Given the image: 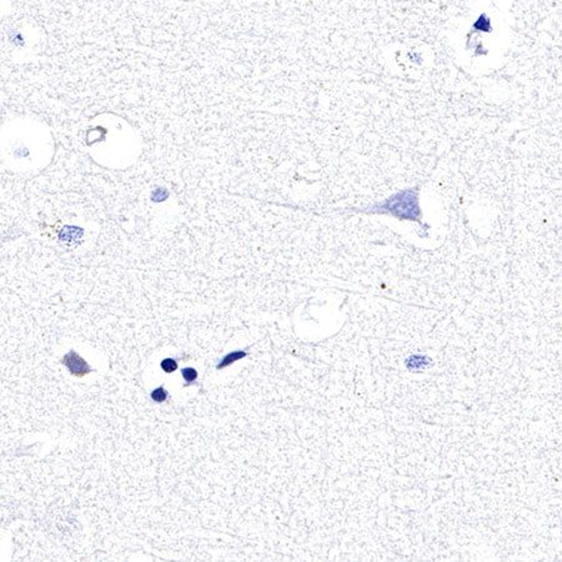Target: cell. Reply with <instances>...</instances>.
<instances>
[{
  "mask_svg": "<svg viewBox=\"0 0 562 562\" xmlns=\"http://www.w3.org/2000/svg\"><path fill=\"white\" fill-rule=\"evenodd\" d=\"M62 363L64 366H67L69 372L73 376H75V378H84L89 372H91V367L89 366V363L81 356H79L74 350H70L62 358Z\"/></svg>",
  "mask_w": 562,
  "mask_h": 562,
  "instance_id": "7a4b0ae2",
  "label": "cell"
},
{
  "mask_svg": "<svg viewBox=\"0 0 562 562\" xmlns=\"http://www.w3.org/2000/svg\"><path fill=\"white\" fill-rule=\"evenodd\" d=\"M181 375H182V378H184V380H186V384H185V386H188V385H190V384L194 383V381L197 380V379H198V371L193 367H186V368H182Z\"/></svg>",
  "mask_w": 562,
  "mask_h": 562,
  "instance_id": "277c9868",
  "label": "cell"
},
{
  "mask_svg": "<svg viewBox=\"0 0 562 562\" xmlns=\"http://www.w3.org/2000/svg\"><path fill=\"white\" fill-rule=\"evenodd\" d=\"M383 211H389L401 220H418L420 219V208H419L418 190H405L399 193L395 197L386 200L385 204L380 208Z\"/></svg>",
  "mask_w": 562,
  "mask_h": 562,
  "instance_id": "6da1fadb",
  "label": "cell"
},
{
  "mask_svg": "<svg viewBox=\"0 0 562 562\" xmlns=\"http://www.w3.org/2000/svg\"><path fill=\"white\" fill-rule=\"evenodd\" d=\"M161 368L166 373L174 372L177 368V362L175 360H172V358H165V360L161 361Z\"/></svg>",
  "mask_w": 562,
  "mask_h": 562,
  "instance_id": "8992f818",
  "label": "cell"
},
{
  "mask_svg": "<svg viewBox=\"0 0 562 562\" xmlns=\"http://www.w3.org/2000/svg\"><path fill=\"white\" fill-rule=\"evenodd\" d=\"M150 396H151V399L155 403H164L167 399V391L165 390L164 386H160V388L155 389Z\"/></svg>",
  "mask_w": 562,
  "mask_h": 562,
  "instance_id": "5b68a950",
  "label": "cell"
},
{
  "mask_svg": "<svg viewBox=\"0 0 562 562\" xmlns=\"http://www.w3.org/2000/svg\"><path fill=\"white\" fill-rule=\"evenodd\" d=\"M246 356V352L244 351H236V352H231L229 353V355H226L225 357L221 360V362L218 365V370H220V368L223 367H226V366H229L230 363L235 362L236 360H240V358L245 357Z\"/></svg>",
  "mask_w": 562,
  "mask_h": 562,
  "instance_id": "3957f363",
  "label": "cell"
}]
</instances>
